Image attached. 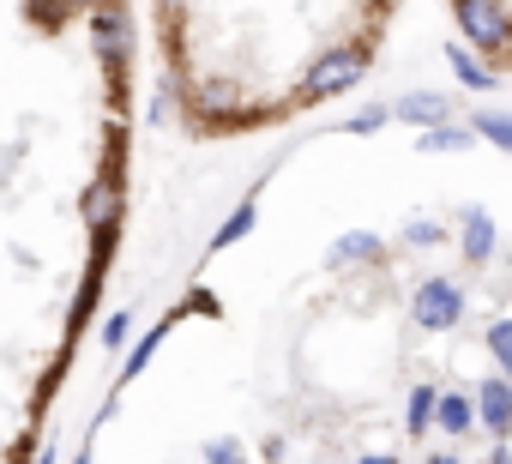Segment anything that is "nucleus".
<instances>
[{"mask_svg": "<svg viewBox=\"0 0 512 464\" xmlns=\"http://www.w3.org/2000/svg\"><path fill=\"white\" fill-rule=\"evenodd\" d=\"M452 13L464 25V37L488 55H512V13L506 0H452Z\"/></svg>", "mask_w": 512, "mask_h": 464, "instance_id": "obj_1", "label": "nucleus"}, {"mask_svg": "<svg viewBox=\"0 0 512 464\" xmlns=\"http://www.w3.org/2000/svg\"><path fill=\"white\" fill-rule=\"evenodd\" d=\"M392 115H398V121H410V127H440V121H452V103H446V97H434V91H410Z\"/></svg>", "mask_w": 512, "mask_h": 464, "instance_id": "obj_2", "label": "nucleus"}, {"mask_svg": "<svg viewBox=\"0 0 512 464\" xmlns=\"http://www.w3.org/2000/svg\"><path fill=\"white\" fill-rule=\"evenodd\" d=\"M452 67H458V79H464V85H476V91H488V85H494V73H488L476 55H464V49H452Z\"/></svg>", "mask_w": 512, "mask_h": 464, "instance_id": "obj_3", "label": "nucleus"}]
</instances>
